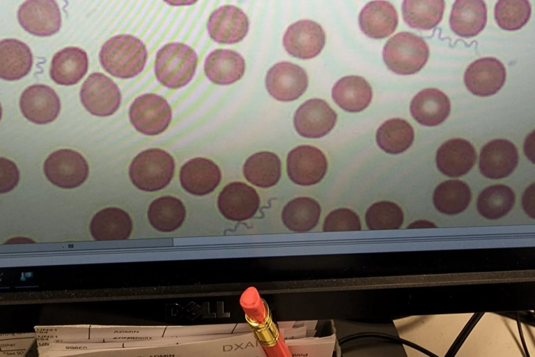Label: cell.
<instances>
[{"mask_svg":"<svg viewBox=\"0 0 535 357\" xmlns=\"http://www.w3.org/2000/svg\"><path fill=\"white\" fill-rule=\"evenodd\" d=\"M87 70L86 52L77 47H68L53 56L49 74L56 84L70 86L79 82Z\"/></svg>","mask_w":535,"mask_h":357,"instance_id":"25","label":"cell"},{"mask_svg":"<svg viewBox=\"0 0 535 357\" xmlns=\"http://www.w3.org/2000/svg\"><path fill=\"white\" fill-rule=\"evenodd\" d=\"M522 205L525 213L532 219L535 218L534 184L530 185L524 192Z\"/></svg>","mask_w":535,"mask_h":357,"instance_id":"40","label":"cell"},{"mask_svg":"<svg viewBox=\"0 0 535 357\" xmlns=\"http://www.w3.org/2000/svg\"><path fill=\"white\" fill-rule=\"evenodd\" d=\"M359 26L366 36L382 39L390 36L398 22L397 11L392 3L385 0L367 3L359 15Z\"/></svg>","mask_w":535,"mask_h":357,"instance_id":"19","label":"cell"},{"mask_svg":"<svg viewBox=\"0 0 535 357\" xmlns=\"http://www.w3.org/2000/svg\"><path fill=\"white\" fill-rule=\"evenodd\" d=\"M249 22L240 8L233 5L222 6L210 15L207 29L210 37L220 44H235L247 34Z\"/></svg>","mask_w":535,"mask_h":357,"instance_id":"14","label":"cell"},{"mask_svg":"<svg viewBox=\"0 0 535 357\" xmlns=\"http://www.w3.org/2000/svg\"><path fill=\"white\" fill-rule=\"evenodd\" d=\"M327 170V160L323 152L310 145L292 149L286 159V171L295 184L309 186L319 183Z\"/></svg>","mask_w":535,"mask_h":357,"instance_id":"8","label":"cell"},{"mask_svg":"<svg viewBox=\"0 0 535 357\" xmlns=\"http://www.w3.org/2000/svg\"><path fill=\"white\" fill-rule=\"evenodd\" d=\"M506 69L503 63L494 57L479 59L467 68L464 82L474 95L486 97L496 93L506 80Z\"/></svg>","mask_w":535,"mask_h":357,"instance_id":"15","label":"cell"},{"mask_svg":"<svg viewBox=\"0 0 535 357\" xmlns=\"http://www.w3.org/2000/svg\"><path fill=\"white\" fill-rule=\"evenodd\" d=\"M99 59L102 68L110 75L119 78H132L143 70L147 60V50L137 37L121 34L104 43Z\"/></svg>","mask_w":535,"mask_h":357,"instance_id":"1","label":"cell"},{"mask_svg":"<svg viewBox=\"0 0 535 357\" xmlns=\"http://www.w3.org/2000/svg\"><path fill=\"white\" fill-rule=\"evenodd\" d=\"M281 172L279 158L269 151L251 155L243 165V174L247 181L263 188L276 185L281 177Z\"/></svg>","mask_w":535,"mask_h":357,"instance_id":"29","label":"cell"},{"mask_svg":"<svg viewBox=\"0 0 535 357\" xmlns=\"http://www.w3.org/2000/svg\"><path fill=\"white\" fill-rule=\"evenodd\" d=\"M414 136V130L408 121L394 118L378 128L375 139L378 146L387 153L399 154L411 146Z\"/></svg>","mask_w":535,"mask_h":357,"instance_id":"33","label":"cell"},{"mask_svg":"<svg viewBox=\"0 0 535 357\" xmlns=\"http://www.w3.org/2000/svg\"><path fill=\"white\" fill-rule=\"evenodd\" d=\"M130 120L137 130L146 135L164 132L171 120V109L167 101L155 93L137 98L129 111Z\"/></svg>","mask_w":535,"mask_h":357,"instance_id":"5","label":"cell"},{"mask_svg":"<svg viewBox=\"0 0 535 357\" xmlns=\"http://www.w3.org/2000/svg\"><path fill=\"white\" fill-rule=\"evenodd\" d=\"M17 19L26 31L40 37L57 33L61 26L60 8L55 0H26L19 7Z\"/></svg>","mask_w":535,"mask_h":357,"instance_id":"10","label":"cell"},{"mask_svg":"<svg viewBox=\"0 0 535 357\" xmlns=\"http://www.w3.org/2000/svg\"><path fill=\"white\" fill-rule=\"evenodd\" d=\"M335 103L348 112H359L370 104L373 92L368 82L357 75L346 76L339 79L332 89Z\"/></svg>","mask_w":535,"mask_h":357,"instance_id":"26","label":"cell"},{"mask_svg":"<svg viewBox=\"0 0 535 357\" xmlns=\"http://www.w3.org/2000/svg\"><path fill=\"white\" fill-rule=\"evenodd\" d=\"M204 70L212 82L228 85L239 80L245 70V61L237 52L228 49H216L206 58Z\"/></svg>","mask_w":535,"mask_h":357,"instance_id":"24","label":"cell"},{"mask_svg":"<svg viewBox=\"0 0 535 357\" xmlns=\"http://www.w3.org/2000/svg\"><path fill=\"white\" fill-rule=\"evenodd\" d=\"M20 107L29 121L36 124H46L56 119L61 103L53 89L44 84H34L22 93Z\"/></svg>","mask_w":535,"mask_h":357,"instance_id":"16","label":"cell"},{"mask_svg":"<svg viewBox=\"0 0 535 357\" xmlns=\"http://www.w3.org/2000/svg\"><path fill=\"white\" fill-rule=\"evenodd\" d=\"M80 100L91 114L107 116L118 108L121 96L112 79L101 73H91L80 89Z\"/></svg>","mask_w":535,"mask_h":357,"instance_id":"7","label":"cell"},{"mask_svg":"<svg viewBox=\"0 0 535 357\" xmlns=\"http://www.w3.org/2000/svg\"><path fill=\"white\" fill-rule=\"evenodd\" d=\"M321 214L318 202L313 198L300 197L288 202L281 211V221L290 231L304 233L318 225Z\"/></svg>","mask_w":535,"mask_h":357,"instance_id":"28","label":"cell"},{"mask_svg":"<svg viewBox=\"0 0 535 357\" xmlns=\"http://www.w3.org/2000/svg\"><path fill=\"white\" fill-rule=\"evenodd\" d=\"M325 44L322 26L310 20H302L290 24L283 36V45L292 56L311 59L318 56Z\"/></svg>","mask_w":535,"mask_h":357,"instance_id":"11","label":"cell"},{"mask_svg":"<svg viewBox=\"0 0 535 357\" xmlns=\"http://www.w3.org/2000/svg\"><path fill=\"white\" fill-rule=\"evenodd\" d=\"M487 8L483 0H456L452 6L449 26L456 35L471 38L483 30Z\"/></svg>","mask_w":535,"mask_h":357,"instance_id":"21","label":"cell"},{"mask_svg":"<svg viewBox=\"0 0 535 357\" xmlns=\"http://www.w3.org/2000/svg\"><path fill=\"white\" fill-rule=\"evenodd\" d=\"M47 178L54 185L65 189L82 185L88 175L85 158L71 149H60L52 153L43 165Z\"/></svg>","mask_w":535,"mask_h":357,"instance_id":"6","label":"cell"},{"mask_svg":"<svg viewBox=\"0 0 535 357\" xmlns=\"http://www.w3.org/2000/svg\"><path fill=\"white\" fill-rule=\"evenodd\" d=\"M410 110L412 116L420 124L435 126L449 116L451 102L442 91L437 89H425L412 98Z\"/></svg>","mask_w":535,"mask_h":357,"instance_id":"22","label":"cell"},{"mask_svg":"<svg viewBox=\"0 0 535 357\" xmlns=\"http://www.w3.org/2000/svg\"><path fill=\"white\" fill-rule=\"evenodd\" d=\"M476 153L472 144L460 138L452 139L437 149V169L449 177H459L468 173L474 165Z\"/></svg>","mask_w":535,"mask_h":357,"instance_id":"20","label":"cell"},{"mask_svg":"<svg viewBox=\"0 0 535 357\" xmlns=\"http://www.w3.org/2000/svg\"><path fill=\"white\" fill-rule=\"evenodd\" d=\"M32 64V53L24 43L14 38L1 40V78L8 81L20 79L29 73Z\"/></svg>","mask_w":535,"mask_h":357,"instance_id":"27","label":"cell"},{"mask_svg":"<svg viewBox=\"0 0 535 357\" xmlns=\"http://www.w3.org/2000/svg\"><path fill=\"white\" fill-rule=\"evenodd\" d=\"M444 6V0H403V19L412 28L430 30L441 22Z\"/></svg>","mask_w":535,"mask_h":357,"instance_id":"31","label":"cell"},{"mask_svg":"<svg viewBox=\"0 0 535 357\" xmlns=\"http://www.w3.org/2000/svg\"><path fill=\"white\" fill-rule=\"evenodd\" d=\"M362 230L359 215L347 208L332 211L325 217L323 224L324 232L357 231Z\"/></svg>","mask_w":535,"mask_h":357,"instance_id":"37","label":"cell"},{"mask_svg":"<svg viewBox=\"0 0 535 357\" xmlns=\"http://www.w3.org/2000/svg\"><path fill=\"white\" fill-rule=\"evenodd\" d=\"M133 225L130 215L116 207H108L93 217L89 230L95 241H124L130 238Z\"/></svg>","mask_w":535,"mask_h":357,"instance_id":"23","label":"cell"},{"mask_svg":"<svg viewBox=\"0 0 535 357\" xmlns=\"http://www.w3.org/2000/svg\"><path fill=\"white\" fill-rule=\"evenodd\" d=\"M183 203L172 196H163L153 200L148 209V219L157 231L169 233L176 231L185 219Z\"/></svg>","mask_w":535,"mask_h":357,"instance_id":"30","label":"cell"},{"mask_svg":"<svg viewBox=\"0 0 535 357\" xmlns=\"http://www.w3.org/2000/svg\"><path fill=\"white\" fill-rule=\"evenodd\" d=\"M336 113L327 102L319 98L302 103L295 113L293 123L297 132L306 138H320L334 127Z\"/></svg>","mask_w":535,"mask_h":357,"instance_id":"12","label":"cell"},{"mask_svg":"<svg viewBox=\"0 0 535 357\" xmlns=\"http://www.w3.org/2000/svg\"><path fill=\"white\" fill-rule=\"evenodd\" d=\"M197 61L196 53L189 46L178 42L166 44L156 54L155 76L168 88H181L193 78Z\"/></svg>","mask_w":535,"mask_h":357,"instance_id":"2","label":"cell"},{"mask_svg":"<svg viewBox=\"0 0 535 357\" xmlns=\"http://www.w3.org/2000/svg\"><path fill=\"white\" fill-rule=\"evenodd\" d=\"M518 153L515 145L504 139H494L482 148L479 168L483 176L491 179L509 176L518 163Z\"/></svg>","mask_w":535,"mask_h":357,"instance_id":"17","label":"cell"},{"mask_svg":"<svg viewBox=\"0 0 535 357\" xmlns=\"http://www.w3.org/2000/svg\"><path fill=\"white\" fill-rule=\"evenodd\" d=\"M382 57L391 71L402 75L419 72L429 57V48L425 40L410 32H399L385 43Z\"/></svg>","mask_w":535,"mask_h":357,"instance_id":"3","label":"cell"},{"mask_svg":"<svg viewBox=\"0 0 535 357\" xmlns=\"http://www.w3.org/2000/svg\"><path fill=\"white\" fill-rule=\"evenodd\" d=\"M222 178L219 167L205 158H195L185 162L180 171V181L187 192L203 196L212 192Z\"/></svg>","mask_w":535,"mask_h":357,"instance_id":"18","label":"cell"},{"mask_svg":"<svg viewBox=\"0 0 535 357\" xmlns=\"http://www.w3.org/2000/svg\"><path fill=\"white\" fill-rule=\"evenodd\" d=\"M531 13L528 0H498L494 8L497 25L507 31L521 29L529 20Z\"/></svg>","mask_w":535,"mask_h":357,"instance_id":"36","label":"cell"},{"mask_svg":"<svg viewBox=\"0 0 535 357\" xmlns=\"http://www.w3.org/2000/svg\"><path fill=\"white\" fill-rule=\"evenodd\" d=\"M437 226L433 222L426 220H419L414 221L412 223H410L408 226V229H431V228H435Z\"/></svg>","mask_w":535,"mask_h":357,"instance_id":"41","label":"cell"},{"mask_svg":"<svg viewBox=\"0 0 535 357\" xmlns=\"http://www.w3.org/2000/svg\"><path fill=\"white\" fill-rule=\"evenodd\" d=\"M1 168V193L7 192L13 189L19 181V171L15 164L3 158L0 159Z\"/></svg>","mask_w":535,"mask_h":357,"instance_id":"39","label":"cell"},{"mask_svg":"<svg viewBox=\"0 0 535 357\" xmlns=\"http://www.w3.org/2000/svg\"><path fill=\"white\" fill-rule=\"evenodd\" d=\"M472 199L470 187L459 180H448L439 184L433 195L435 208L446 215H457L464 211Z\"/></svg>","mask_w":535,"mask_h":357,"instance_id":"32","label":"cell"},{"mask_svg":"<svg viewBox=\"0 0 535 357\" xmlns=\"http://www.w3.org/2000/svg\"><path fill=\"white\" fill-rule=\"evenodd\" d=\"M260 198L256 190L242 182L226 185L217 198V208L227 220L242 222L250 219L257 212Z\"/></svg>","mask_w":535,"mask_h":357,"instance_id":"13","label":"cell"},{"mask_svg":"<svg viewBox=\"0 0 535 357\" xmlns=\"http://www.w3.org/2000/svg\"><path fill=\"white\" fill-rule=\"evenodd\" d=\"M308 84L309 78L304 69L288 61L274 64L268 70L265 77L268 93L279 101L298 99L306 91Z\"/></svg>","mask_w":535,"mask_h":357,"instance_id":"9","label":"cell"},{"mask_svg":"<svg viewBox=\"0 0 535 357\" xmlns=\"http://www.w3.org/2000/svg\"><path fill=\"white\" fill-rule=\"evenodd\" d=\"M334 344V337H302L293 340L289 347L295 356H329L333 352Z\"/></svg>","mask_w":535,"mask_h":357,"instance_id":"38","label":"cell"},{"mask_svg":"<svg viewBox=\"0 0 535 357\" xmlns=\"http://www.w3.org/2000/svg\"><path fill=\"white\" fill-rule=\"evenodd\" d=\"M167 4L173 6H191L198 0H163Z\"/></svg>","mask_w":535,"mask_h":357,"instance_id":"42","label":"cell"},{"mask_svg":"<svg viewBox=\"0 0 535 357\" xmlns=\"http://www.w3.org/2000/svg\"><path fill=\"white\" fill-rule=\"evenodd\" d=\"M175 169L173 157L160 149H149L139 153L129 167L130 181L138 189L154 192L165 188Z\"/></svg>","mask_w":535,"mask_h":357,"instance_id":"4","label":"cell"},{"mask_svg":"<svg viewBox=\"0 0 535 357\" xmlns=\"http://www.w3.org/2000/svg\"><path fill=\"white\" fill-rule=\"evenodd\" d=\"M404 221L401 207L390 201H380L373 204L365 213V223L372 231L398 229Z\"/></svg>","mask_w":535,"mask_h":357,"instance_id":"35","label":"cell"},{"mask_svg":"<svg viewBox=\"0 0 535 357\" xmlns=\"http://www.w3.org/2000/svg\"><path fill=\"white\" fill-rule=\"evenodd\" d=\"M515 201L511 188L502 184L493 185L485 188L478 196L477 211L488 220H498L511 211Z\"/></svg>","mask_w":535,"mask_h":357,"instance_id":"34","label":"cell"}]
</instances>
